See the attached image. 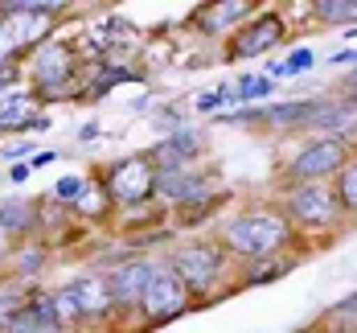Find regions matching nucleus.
Listing matches in <instances>:
<instances>
[{
    "instance_id": "1",
    "label": "nucleus",
    "mask_w": 357,
    "mask_h": 333,
    "mask_svg": "<svg viewBox=\"0 0 357 333\" xmlns=\"http://www.w3.org/2000/svg\"><path fill=\"white\" fill-rule=\"evenodd\" d=\"M230 256L243 259H271L280 256L287 243H291V222L280 210H243L238 219H230L222 226V239H218Z\"/></svg>"
},
{
    "instance_id": "2",
    "label": "nucleus",
    "mask_w": 357,
    "mask_h": 333,
    "mask_svg": "<svg viewBox=\"0 0 357 333\" xmlns=\"http://www.w3.org/2000/svg\"><path fill=\"white\" fill-rule=\"evenodd\" d=\"M349 165V148L345 140H337V136H324V140H312V145H304L296 156H291V165H287V182L291 189L296 185H317L324 177H333V173H341Z\"/></svg>"
},
{
    "instance_id": "3",
    "label": "nucleus",
    "mask_w": 357,
    "mask_h": 333,
    "mask_svg": "<svg viewBox=\"0 0 357 333\" xmlns=\"http://www.w3.org/2000/svg\"><path fill=\"white\" fill-rule=\"evenodd\" d=\"M54 309L62 321H91V317H107L115 309L107 276H78L62 293L54 296Z\"/></svg>"
},
{
    "instance_id": "4",
    "label": "nucleus",
    "mask_w": 357,
    "mask_h": 333,
    "mask_svg": "<svg viewBox=\"0 0 357 333\" xmlns=\"http://www.w3.org/2000/svg\"><path fill=\"white\" fill-rule=\"evenodd\" d=\"M156 177H160V169L152 165V156H128V161L107 169L103 189L119 206H140V202H148L156 193Z\"/></svg>"
},
{
    "instance_id": "5",
    "label": "nucleus",
    "mask_w": 357,
    "mask_h": 333,
    "mask_svg": "<svg viewBox=\"0 0 357 333\" xmlns=\"http://www.w3.org/2000/svg\"><path fill=\"white\" fill-rule=\"evenodd\" d=\"M185 280V288L197 296V293H210L218 280H222V267H226V247L222 243H189L181 247L173 263H169Z\"/></svg>"
},
{
    "instance_id": "6",
    "label": "nucleus",
    "mask_w": 357,
    "mask_h": 333,
    "mask_svg": "<svg viewBox=\"0 0 357 333\" xmlns=\"http://www.w3.org/2000/svg\"><path fill=\"white\" fill-rule=\"evenodd\" d=\"M189 288H185V280H181L177 272L169 267V263H156L152 267V276H148V288H144V317L148 321H173L181 317L185 309H189Z\"/></svg>"
},
{
    "instance_id": "7",
    "label": "nucleus",
    "mask_w": 357,
    "mask_h": 333,
    "mask_svg": "<svg viewBox=\"0 0 357 333\" xmlns=\"http://www.w3.org/2000/svg\"><path fill=\"white\" fill-rule=\"evenodd\" d=\"M287 222H300V226H328L337 219V193L324 182L317 185H296L287 193Z\"/></svg>"
},
{
    "instance_id": "8",
    "label": "nucleus",
    "mask_w": 357,
    "mask_h": 333,
    "mask_svg": "<svg viewBox=\"0 0 357 333\" xmlns=\"http://www.w3.org/2000/svg\"><path fill=\"white\" fill-rule=\"evenodd\" d=\"M74 78V54L58 41H45L33 54V82L45 95H62Z\"/></svg>"
},
{
    "instance_id": "9",
    "label": "nucleus",
    "mask_w": 357,
    "mask_h": 333,
    "mask_svg": "<svg viewBox=\"0 0 357 333\" xmlns=\"http://www.w3.org/2000/svg\"><path fill=\"white\" fill-rule=\"evenodd\" d=\"M284 41V17L280 13H259V21H250L243 34L230 41V58H255V54H267L271 45Z\"/></svg>"
},
{
    "instance_id": "10",
    "label": "nucleus",
    "mask_w": 357,
    "mask_h": 333,
    "mask_svg": "<svg viewBox=\"0 0 357 333\" xmlns=\"http://www.w3.org/2000/svg\"><path fill=\"white\" fill-rule=\"evenodd\" d=\"M156 193L165 202H173L181 210H193L210 198V182L206 173H193V169H173V173H160L156 177Z\"/></svg>"
},
{
    "instance_id": "11",
    "label": "nucleus",
    "mask_w": 357,
    "mask_h": 333,
    "mask_svg": "<svg viewBox=\"0 0 357 333\" xmlns=\"http://www.w3.org/2000/svg\"><path fill=\"white\" fill-rule=\"evenodd\" d=\"M0 333H66V321L58 317L54 300H29L4 317Z\"/></svg>"
},
{
    "instance_id": "12",
    "label": "nucleus",
    "mask_w": 357,
    "mask_h": 333,
    "mask_svg": "<svg viewBox=\"0 0 357 333\" xmlns=\"http://www.w3.org/2000/svg\"><path fill=\"white\" fill-rule=\"evenodd\" d=\"M156 263H123L107 276L111 296H115V309H136L144 300V288H148V276H152Z\"/></svg>"
},
{
    "instance_id": "13",
    "label": "nucleus",
    "mask_w": 357,
    "mask_h": 333,
    "mask_svg": "<svg viewBox=\"0 0 357 333\" xmlns=\"http://www.w3.org/2000/svg\"><path fill=\"white\" fill-rule=\"evenodd\" d=\"M197 152H202V140H197V132H177V136H169V140H165L160 148H152V165H156L160 173L189 169Z\"/></svg>"
},
{
    "instance_id": "14",
    "label": "nucleus",
    "mask_w": 357,
    "mask_h": 333,
    "mask_svg": "<svg viewBox=\"0 0 357 333\" xmlns=\"http://www.w3.org/2000/svg\"><path fill=\"white\" fill-rule=\"evenodd\" d=\"M250 13H255V4H247V0H226V4H206V8H197L193 21H197L206 34H222V29L247 21Z\"/></svg>"
},
{
    "instance_id": "15",
    "label": "nucleus",
    "mask_w": 357,
    "mask_h": 333,
    "mask_svg": "<svg viewBox=\"0 0 357 333\" xmlns=\"http://www.w3.org/2000/svg\"><path fill=\"white\" fill-rule=\"evenodd\" d=\"M337 206L341 210H349V214H357V161H349L341 173H337Z\"/></svg>"
},
{
    "instance_id": "16",
    "label": "nucleus",
    "mask_w": 357,
    "mask_h": 333,
    "mask_svg": "<svg viewBox=\"0 0 357 333\" xmlns=\"http://www.w3.org/2000/svg\"><path fill=\"white\" fill-rule=\"evenodd\" d=\"M29 111H33V99L29 95H13L8 103H0V128H25L29 124Z\"/></svg>"
},
{
    "instance_id": "17",
    "label": "nucleus",
    "mask_w": 357,
    "mask_h": 333,
    "mask_svg": "<svg viewBox=\"0 0 357 333\" xmlns=\"http://www.w3.org/2000/svg\"><path fill=\"white\" fill-rule=\"evenodd\" d=\"M317 17H321L324 25L357 21V0H321V4H317Z\"/></svg>"
},
{
    "instance_id": "18",
    "label": "nucleus",
    "mask_w": 357,
    "mask_h": 333,
    "mask_svg": "<svg viewBox=\"0 0 357 333\" xmlns=\"http://www.w3.org/2000/svg\"><path fill=\"white\" fill-rule=\"evenodd\" d=\"M287 267H291V259H259L255 267H250V276H247V284H271V280H280Z\"/></svg>"
},
{
    "instance_id": "19",
    "label": "nucleus",
    "mask_w": 357,
    "mask_h": 333,
    "mask_svg": "<svg viewBox=\"0 0 357 333\" xmlns=\"http://www.w3.org/2000/svg\"><path fill=\"white\" fill-rule=\"evenodd\" d=\"M82 214H103V206H107V189L103 185H91L86 182V189H82V198L74 202Z\"/></svg>"
},
{
    "instance_id": "20",
    "label": "nucleus",
    "mask_w": 357,
    "mask_h": 333,
    "mask_svg": "<svg viewBox=\"0 0 357 333\" xmlns=\"http://www.w3.org/2000/svg\"><path fill=\"white\" fill-rule=\"evenodd\" d=\"M29 219H33V214H29V206H17V202L0 210V226H4V230H17V226H29Z\"/></svg>"
},
{
    "instance_id": "21",
    "label": "nucleus",
    "mask_w": 357,
    "mask_h": 333,
    "mask_svg": "<svg viewBox=\"0 0 357 333\" xmlns=\"http://www.w3.org/2000/svg\"><path fill=\"white\" fill-rule=\"evenodd\" d=\"M267 91H271V78H243L234 95H238V99H263Z\"/></svg>"
},
{
    "instance_id": "22",
    "label": "nucleus",
    "mask_w": 357,
    "mask_h": 333,
    "mask_svg": "<svg viewBox=\"0 0 357 333\" xmlns=\"http://www.w3.org/2000/svg\"><path fill=\"white\" fill-rule=\"evenodd\" d=\"M82 189H86V177H62V182L54 185V193H58L62 202H78Z\"/></svg>"
},
{
    "instance_id": "23",
    "label": "nucleus",
    "mask_w": 357,
    "mask_h": 333,
    "mask_svg": "<svg viewBox=\"0 0 357 333\" xmlns=\"http://www.w3.org/2000/svg\"><path fill=\"white\" fill-rule=\"evenodd\" d=\"M308 66H312V54H308V50H296V54L284 62V74H304Z\"/></svg>"
},
{
    "instance_id": "24",
    "label": "nucleus",
    "mask_w": 357,
    "mask_h": 333,
    "mask_svg": "<svg viewBox=\"0 0 357 333\" xmlns=\"http://www.w3.org/2000/svg\"><path fill=\"white\" fill-rule=\"evenodd\" d=\"M333 317H337V321H357V293H354V296H345V300L333 309Z\"/></svg>"
},
{
    "instance_id": "25",
    "label": "nucleus",
    "mask_w": 357,
    "mask_h": 333,
    "mask_svg": "<svg viewBox=\"0 0 357 333\" xmlns=\"http://www.w3.org/2000/svg\"><path fill=\"white\" fill-rule=\"evenodd\" d=\"M13 74H17V66H0V87H8V82H13Z\"/></svg>"
},
{
    "instance_id": "26",
    "label": "nucleus",
    "mask_w": 357,
    "mask_h": 333,
    "mask_svg": "<svg viewBox=\"0 0 357 333\" xmlns=\"http://www.w3.org/2000/svg\"><path fill=\"white\" fill-rule=\"evenodd\" d=\"M349 95H354V99H357V74H354V82H349Z\"/></svg>"
}]
</instances>
